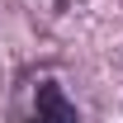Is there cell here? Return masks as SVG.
<instances>
[{
    "instance_id": "obj_1",
    "label": "cell",
    "mask_w": 123,
    "mask_h": 123,
    "mask_svg": "<svg viewBox=\"0 0 123 123\" xmlns=\"http://www.w3.org/2000/svg\"><path fill=\"white\" fill-rule=\"evenodd\" d=\"M33 123H76V109H71V99L62 95V85H52V80H43V85H38Z\"/></svg>"
}]
</instances>
